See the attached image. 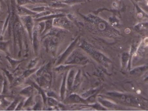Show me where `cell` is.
<instances>
[{
	"label": "cell",
	"mask_w": 148,
	"mask_h": 111,
	"mask_svg": "<svg viewBox=\"0 0 148 111\" xmlns=\"http://www.w3.org/2000/svg\"><path fill=\"white\" fill-rule=\"evenodd\" d=\"M89 62L88 57L79 50L75 49L72 51L69 56L66 59L64 65H85Z\"/></svg>",
	"instance_id": "6da1fadb"
},
{
	"label": "cell",
	"mask_w": 148,
	"mask_h": 111,
	"mask_svg": "<svg viewBox=\"0 0 148 111\" xmlns=\"http://www.w3.org/2000/svg\"><path fill=\"white\" fill-rule=\"evenodd\" d=\"M81 47L100 64L103 65H107L109 62V60L103 54L98 52L91 45L88 44L87 42H82Z\"/></svg>",
	"instance_id": "7a4b0ae2"
},
{
	"label": "cell",
	"mask_w": 148,
	"mask_h": 111,
	"mask_svg": "<svg viewBox=\"0 0 148 111\" xmlns=\"http://www.w3.org/2000/svg\"><path fill=\"white\" fill-rule=\"evenodd\" d=\"M22 22L28 32L30 38L32 39L34 28V21L30 15L22 16L20 17Z\"/></svg>",
	"instance_id": "3957f363"
},
{
	"label": "cell",
	"mask_w": 148,
	"mask_h": 111,
	"mask_svg": "<svg viewBox=\"0 0 148 111\" xmlns=\"http://www.w3.org/2000/svg\"><path fill=\"white\" fill-rule=\"evenodd\" d=\"M59 38L58 36L53 35H50L48 39H46L45 41L46 46L51 52H54L56 49L57 45L60 42Z\"/></svg>",
	"instance_id": "277c9868"
},
{
	"label": "cell",
	"mask_w": 148,
	"mask_h": 111,
	"mask_svg": "<svg viewBox=\"0 0 148 111\" xmlns=\"http://www.w3.org/2000/svg\"><path fill=\"white\" fill-rule=\"evenodd\" d=\"M75 74L76 73L75 69L72 68L68 74L67 76H66V84L67 89L69 91H71L73 90V85Z\"/></svg>",
	"instance_id": "5b68a950"
},
{
	"label": "cell",
	"mask_w": 148,
	"mask_h": 111,
	"mask_svg": "<svg viewBox=\"0 0 148 111\" xmlns=\"http://www.w3.org/2000/svg\"><path fill=\"white\" fill-rule=\"evenodd\" d=\"M66 102L69 104H86L88 101L85 100L84 99L81 97L76 94H72L69 95L67 98Z\"/></svg>",
	"instance_id": "8992f818"
},
{
	"label": "cell",
	"mask_w": 148,
	"mask_h": 111,
	"mask_svg": "<svg viewBox=\"0 0 148 111\" xmlns=\"http://www.w3.org/2000/svg\"><path fill=\"white\" fill-rule=\"evenodd\" d=\"M16 11L17 14L19 15L22 16L32 15H36V12H34L32 10L25 7L23 6H18L17 5L16 7Z\"/></svg>",
	"instance_id": "52a82bcc"
},
{
	"label": "cell",
	"mask_w": 148,
	"mask_h": 111,
	"mask_svg": "<svg viewBox=\"0 0 148 111\" xmlns=\"http://www.w3.org/2000/svg\"><path fill=\"white\" fill-rule=\"evenodd\" d=\"M77 41V40H76L74 42H73V43L71 44V45H70V46L68 48H67V49L65 51V52L60 57V58H59V59H58L56 65H60V64L62 63V61H63V60L66 59H66V58L69 56V54H70V53H71L72 51H73V48L75 46Z\"/></svg>",
	"instance_id": "ba28073f"
},
{
	"label": "cell",
	"mask_w": 148,
	"mask_h": 111,
	"mask_svg": "<svg viewBox=\"0 0 148 111\" xmlns=\"http://www.w3.org/2000/svg\"><path fill=\"white\" fill-rule=\"evenodd\" d=\"M82 80V76H81V72L79 70L76 73L74 79L73 85V90H75L77 87L80 85Z\"/></svg>",
	"instance_id": "9c48e42d"
},
{
	"label": "cell",
	"mask_w": 148,
	"mask_h": 111,
	"mask_svg": "<svg viewBox=\"0 0 148 111\" xmlns=\"http://www.w3.org/2000/svg\"><path fill=\"white\" fill-rule=\"evenodd\" d=\"M37 30H35L33 33V42H34V48L36 52L38 50V33Z\"/></svg>",
	"instance_id": "30bf717a"
},
{
	"label": "cell",
	"mask_w": 148,
	"mask_h": 111,
	"mask_svg": "<svg viewBox=\"0 0 148 111\" xmlns=\"http://www.w3.org/2000/svg\"><path fill=\"white\" fill-rule=\"evenodd\" d=\"M33 88L31 86H29L23 89L20 93V94L21 95H23V96L29 97L31 95V93L33 92Z\"/></svg>",
	"instance_id": "8fae6325"
},
{
	"label": "cell",
	"mask_w": 148,
	"mask_h": 111,
	"mask_svg": "<svg viewBox=\"0 0 148 111\" xmlns=\"http://www.w3.org/2000/svg\"><path fill=\"white\" fill-rule=\"evenodd\" d=\"M56 23H57V25H60L61 27H68L70 25L69 21H68L67 20H65L62 19L57 20V22Z\"/></svg>",
	"instance_id": "7c38bea8"
},
{
	"label": "cell",
	"mask_w": 148,
	"mask_h": 111,
	"mask_svg": "<svg viewBox=\"0 0 148 111\" xmlns=\"http://www.w3.org/2000/svg\"><path fill=\"white\" fill-rule=\"evenodd\" d=\"M64 80L62 83V85L61 86V97L62 99H63L64 98V95L65 94V91H66V75H65L64 78Z\"/></svg>",
	"instance_id": "4fadbf2b"
},
{
	"label": "cell",
	"mask_w": 148,
	"mask_h": 111,
	"mask_svg": "<svg viewBox=\"0 0 148 111\" xmlns=\"http://www.w3.org/2000/svg\"><path fill=\"white\" fill-rule=\"evenodd\" d=\"M16 1L17 5L21 6L30 4L34 2L32 0H16Z\"/></svg>",
	"instance_id": "5bb4252c"
},
{
	"label": "cell",
	"mask_w": 148,
	"mask_h": 111,
	"mask_svg": "<svg viewBox=\"0 0 148 111\" xmlns=\"http://www.w3.org/2000/svg\"><path fill=\"white\" fill-rule=\"evenodd\" d=\"M97 90H92L85 93L82 94V97L84 99L87 98L89 97L90 96H92L93 94H95V93H96Z\"/></svg>",
	"instance_id": "9a60e30c"
},
{
	"label": "cell",
	"mask_w": 148,
	"mask_h": 111,
	"mask_svg": "<svg viewBox=\"0 0 148 111\" xmlns=\"http://www.w3.org/2000/svg\"><path fill=\"white\" fill-rule=\"evenodd\" d=\"M19 100L18 99H15V101H14V103L7 109V110H15V108H16L17 104L19 103Z\"/></svg>",
	"instance_id": "2e32d148"
},
{
	"label": "cell",
	"mask_w": 148,
	"mask_h": 111,
	"mask_svg": "<svg viewBox=\"0 0 148 111\" xmlns=\"http://www.w3.org/2000/svg\"><path fill=\"white\" fill-rule=\"evenodd\" d=\"M24 78H23V76H22V77H19V78H17L14 81V85L17 86L23 82V79Z\"/></svg>",
	"instance_id": "e0dca14e"
},
{
	"label": "cell",
	"mask_w": 148,
	"mask_h": 111,
	"mask_svg": "<svg viewBox=\"0 0 148 111\" xmlns=\"http://www.w3.org/2000/svg\"><path fill=\"white\" fill-rule=\"evenodd\" d=\"M36 71V69H29V70L27 71V72H25L24 73V74L23 75V77L24 78H27V77H28L30 75V74H32L33 72H35Z\"/></svg>",
	"instance_id": "ac0fdd59"
},
{
	"label": "cell",
	"mask_w": 148,
	"mask_h": 111,
	"mask_svg": "<svg viewBox=\"0 0 148 111\" xmlns=\"http://www.w3.org/2000/svg\"><path fill=\"white\" fill-rule=\"evenodd\" d=\"M36 61H37L36 59L32 60L30 61V63H29V65L28 68L29 69H31V68H33V67L36 64Z\"/></svg>",
	"instance_id": "d6986e66"
},
{
	"label": "cell",
	"mask_w": 148,
	"mask_h": 111,
	"mask_svg": "<svg viewBox=\"0 0 148 111\" xmlns=\"http://www.w3.org/2000/svg\"><path fill=\"white\" fill-rule=\"evenodd\" d=\"M7 47V43L5 42H0V49L4 50Z\"/></svg>",
	"instance_id": "ffe728a7"
},
{
	"label": "cell",
	"mask_w": 148,
	"mask_h": 111,
	"mask_svg": "<svg viewBox=\"0 0 148 111\" xmlns=\"http://www.w3.org/2000/svg\"><path fill=\"white\" fill-rule=\"evenodd\" d=\"M2 1V0H0V3H1V2Z\"/></svg>",
	"instance_id": "44dd1931"
}]
</instances>
